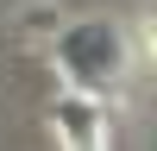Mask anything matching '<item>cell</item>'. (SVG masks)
<instances>
[{"instance_id":"cell-1","label":"cell","mask_w":157,"mask_h":151,"mask_svg":"<svg viewBox=\"0 0 157 151\" xmlns=\"http://www.w3.org/2000/svg\"><path fill=\"white\" fill-rule=\"evenodd\" d=\"M57 69L69 76V88H82V95H107V88H120L126 69H132V44H126V32L107 25V19H75L69 32L57 38Z\"/></svg>"},{"instance_id":"cell-2","label":"cell","mask_w":157,"mask_h":151,"mask_svg":"<svg viewBox=\"0 0 157 151\" xmlns=\"http://www.w3.org/2000/svg\"><path fill=\"white\" fill-rule=\"evenodd\" d=\"M50 126H57V145H63V151H113V145H107V113H101V95H82V88L57 95Z\"/></svg>"}]
</instances>
